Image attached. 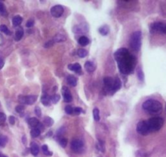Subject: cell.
I'll list each match as a JSON object with an SVG mask.
<instances>
[{
	"label": "cell",
	"mask_w": 166,
	"mask_h": 157,
	"mask_svg": "<svg viewBox=\"0 0 166 157\" xmlns=\"http://www.w3.org/2000/svg\"><path fill=\"white\" fill-rule=\"evenodd\" d=\"M115 60L117 61L120 71L124 75L133 72L135 67L136 58L131 55L126 48H120L115 52Z\"/></svg>",
	"instance_id": "cell-1"
},
{
	"label": "cell",
	"mask_w": 166,
	"mask_h": 157,
	"mask_svg": "<svg viewBox=\"0 0 166 157\" xmlns=\"http://www.w3.org/2000/svg\"><path fill=\"white\" fill-rule=\"evenodd\" d=\"M143 108L151 115H158L162 111L163 106L159 101L150 99L143 102Z\"/></svg>",
	"instance_id": "cell-2"
},
{
	"label": "cell",
	"mask_w": 166,
	"mask_h": 157,
	"mask_svg": "<svg viewBox=\"0 0 166 157\" xmlns=\"http://www.w3.org/2000/svg\"><path fill=\"white\" fill-rule=\"evenodd\" d=\"M151 133L159 131L164 124V120L161 117H153L146 120Z\"/></svg>",
	"instance_id": "cell-3"
},
{
	"label": "cell",
	"mask_w": 166,
	"mask_h": 157,
	"mask_svg": "<svg viewBox=\"0 0 166 157\" xmlns=\"http://www.w3.org/2000/svg\"><path fill=\"white\" fill-rule=\"evenodd\" d=\"M129 45L130 48L134 51H139L142 45V34L140 31L133 32V35H131L129 39Z\"/></svg>",
	"instance_id": "cell-4"
},
{
	"label": "cell",
	"mask_w": 166,
	"mask_h": 157,
	"mask_svg": "<svg viewBox=\"0 0 166 157\" xmlns=\"http://www.w3.org/2000/svg\"><path fill=\"white\" fill-rule=\"evenodd\" d=\"M71 148L75 153H82L84 150V143L81 139L75 138L71 142Z\"/></svg>",
	"instance_id": "cell-5"
},
{
	"label": "cell",
	"mask_w": 166,
	"mask_h": 157,
	"mask_svg": "<svg viewBox=\"0 0 166 157\" xmlns=\"http://www.w3.org/2000/svg\"><path fill=\"white\" fill-rule=\"evenodd\" d=\"M151 31L166 35V24L163 22H155L151 25Z\"/></svg>",
	"instance_id": "cell-6"
},
{
	"label": "cell",
	"mask_w": 166,
	"mask_h": 157,
	"mask_svg": "<svg viewBox=\"0 0 166 157\" xmlns=\"http://www.w3.org/2000/svg\"><path fill=\"white\" fill-rule=\"evenodd\" d=\"M136 130H137V132H138V134H141V135H143V136L148 135V134L151 133L149 130V128H148V124L146 122V120L138 122V124H137Z\"/></svg>",
	"instance_id": "cell-7"
},
{
	"label": "cell",
	"mask_w": 166,
	"mask_h": 157,
	"mask_svg": "<svg viewBox=\"0 0 166 157\" xmlns=\"http://www.w3.org/2000/svg\"><path fill=\"white\" fill-rule=\"evenodd\" d=\"M19 101L21 104H25V105H32L37 101V96H20L19 97Z\"/></svg>",
	"instance_id": "cell-8"
},
{
	"label": "cell",
	"mask_w": 166,
	"mask_h": 157,
	"mask_svg": "<svg viewBox=\"0 0 166 157\" xmlns=\"http://www.w3.org/2000/svg\"><path fill=\"white\" fill-rule=\"evenodd\" d=\"M64 13V7L61 5H56L52 7L51 14L54 17H60Z\"/></svg>",
	"instance_id": "cell-9"
},
{
	"label": "cell",
	"mask_w": 166,
	"mask_h": 157,
	"mask_svg": "<svg viewBox=\"0 0 166 157\" xmlns=\"http://www.w3.org/2000/svg\"><path fill=\"white\" fill-rule=\"evenodd\" d=\"M62 93L64 96V100L65 102H70L73 100V97L71 95L70 92L67 87H64L62 89Z\"/></svg>",
	"instance_id": "cell-10"
},
{
	"label": "cell",
	"mask_w": 166,
	"mask_h": 157,
	"mask_svg": "<svg viewBox=\"0 0 166 157\" xmlns=\"http://www.w3.org/2000/svg\"><path fill=\"white\" fill-rule=\"evenodd\" d=\"M113 82H114V79L111 77H106L103 79V84L105 85V88L108 91L112 92V86H113Z\"/></svg>",
	"instance_id": "cell-11"
},
{
	"label": "cell",
	"mask_w": 166,
	"mask_h": 157,
	"mask_svg": "<svg viewBox=\"0 0 166 157\" xmlns=\"http://www.w3.org/2000/svg\"><path fill=\"white\" fill-rule=\"evenodd\" d=\"M122 87V82H121V80L118 77L115 78L114 79V82H113V86H112V93H114V92L118 91Z\"/></svg>",
	"instance_id": "cell-12"
},
{
	"label": "cell",
	"mask_w": 166,
	"mask_h": 157,
	"mask_svg": "<svg viewBox=\"0 0 166 157\" xmlns=\"http://www.w3.org/2000/svg\"><path fill=\"white\" fill-rule=\"evenodd\" d=\"M29 125L32 128V129H35V128H38V126H39V124H41V123L39 122V120H37V118H34V117H32L30 118L29 120Z\"/></svg>",
	"instance_id": "cell-13"
},
{
	"label": "cell",
	"mask_w": 166,
	"mask_h": 157,
	"mask_svg": "<svg viewBox=\"0 0 166 157\" xmlns=\"http://www.w3.org/2000/svg\"><path fill=\"white\" fill-rule=\"evenodd\" d=\"M30 152L32 153V155H34V156H37V155H38V153H39V147H38L37 143H31Z\"/></svg>",
	"instance_id": "cell-14"
},
{
	"label": "cell",
	"mask_w": 166,
	"mask_h": 157,
	"mask_svg": "<svg viewBox=\"0 0 166 157\" xmlns=\"http://www.w3.org/2000/svg\"><path fill=\"white\" fill-rule=\"evenodd\" d=\"M67 82L69 85H71L72 87H75V86H77V80L76 79L75 76L73 75H68V78H67Z\"/></svg>",
	"instance_id": "cell-15"
},
{
	"label": "cell",
	"mask_w": 166,
	"mask_h": 157,
	"mask_svg": "<svg viewBox=\"0 0 166 157\" xmlns=\"http://www.w3.org/2000/svg\"><path fill=\"white\" fill-rule=\"evenodd\" d=\"M68 70H73V71L80 72L81 70H82V66H81L80 64L75 63V64H70V65H68Z\"/></svg>",
	"instance_id": "cell-16"
},
{
	"label": "cell",
	"mask_w": 166,
	"mask_h": 157,
	"mask_svg": "<svg viewBox=\"0 0 166 157\" xmlns=\"http://www.w3.org/2000/svg\"><path fill=\"white\" fill-rule=\"evenodd\" d=\"M85 69L88 72H93L94 70H95V65L92 63L91 61H87L85 63Z\"/></svg>",
	"instance_id": "cell-17"
},
{
	"label": "cell",
	"mask_w": 166,
	"mask_h": 157,
	"mask_svg": "<svg viewBox=\"0 0 166 157\" xmlns=\"http://www.w3.org/2000/svg\"><path fill=\"white\" fill-rule=\"evenodd\" d=\"M24 35V31L23 29L21 28V27H19L18 29L16 31V35H15V38H16V40L17 41H20V40L22 39Z\"/></svg>",
	"instance_id": "cell-18"
},
{
	"label": "cell",
	"mask_w": 166,
	"mask_h": 157,
	"mask_svg": "<svg viewBox=\"0 0 166 157\" xmlns=\"http://www.w3.org/2000/svg\"><path fill=\"white\" fill-rule=\"evenodd\" d=\"M41 101L42 103L45 105H49L50 102H51V97H50L47 94H43L42 96V98H41Z\"/></svg>",
	"instance_id": "cell-19"
},
{
	"label": "cell",
	"mask_w": 166,
	"mask_h": 157,
	"mask_svg": "<svg viewBox=\"0 0 166 157\" xmlns=\"http://www.w3.org/2000/svg\"><path fill=\"white\" fill-rule=\"evenodd\" d=\"M54 124V120H52V118L49 117V116H46L43 119V124H44L45 126L47 127H51Z\"/></svg>",
	"instance_id": "cell-20"
},
{
	"label": "cell",
	"mask_w": 166,
	"mask_h": 157,
	"mask_svg": "<svg viewBox=\"0 0 166 157\" xmlns=\"http://www.w3.org/2000/svg\"><path fill=\"white\" fill-rule=\"evenodd\" d=\"M89 39L86 37V36H82V37L78 39V43H79L80 45H82V46H87V45L89 44Z\"/></svg>",
	"instance_id": "cell-21"
},
{
	"label": "cell",
	"mask_w": 166,
	"mask_h": 157,
	"mask_svg": "<svg viewBox=\"0 0 166 157\" xmlns=\"http://www.w3.org/2000/svg\"><path fill=\"white\" fill-rule=\"evenodd\" d=\"M66 37L64 35H61V34H58V35H56V36L53 39V42L54 43H60V42H63V41H65Z\"/></svg>",
	"instance_id": "cell-22"
},
{
	"label": "cell",
	"mask_w": 166,
	"mask_h": 157,
	"mask_svg": "<svg viewBox=\"0 0 166 157\" xmlns=\"http://www.w3.org/2000/svg\"><path fill=\"white\" fill-rule=\"evenodd\" d=\"M22 17L21 16H15L12 19V24L14 26H20L21 23H22Z\"/></svg>",
	"instance_id": "cell-23"
},
{
	"label": "cell",
	"mask_w": 166,
	"mask_h": 157,
	"mask_svg": "<svg viewBox=\"0 0 166 157\" xmlns=\"http://www.w3.org/2000/svg\"><path fill=\"white\" fill-rule=\"evenodd\" d=\"M98 32L100 33V35L105 36V35H107L109 33V28H108V26H106V25L105 26H101L100 28L98 29Z\"/></svg>",
	"instance_id": "cell-24"
},
{
	"label": "cell",
	"mask_w": 166,
	"mask_h": 157,
	"mask_svg": "<svg viewBox=\"0 0 166 157\" xmlns=\"http://www.w3.org/2000/svg\"><path fill=\"white\" fill-rule=\"evenodd\" d=\"M41 134V130L37 128H35V129H32L30 132V135L32 138H37Z\"/></svg>",
	"instance_id": "cell-25"
},
{
	"label": "cell",
	"mask_w": 166,
	"mask_h": 157,
	"mask_svg": "<svg viewBox=\"0 0 166 157\" xmlns=\"http://www.w3.org/2000/svg\"><path fill=\"white\" fill-rule=\"evenodd\" d=\"M42 152H43V154L46 155H47V156H51V155H52V152L51 151H49V149H48V147H47V145L42 146Z\"/></svg>",
	"instance_id": "cell-26"
},
{
	"label": "cell",
	"mask_w": 166,
	"mask_h": 157,
	"mask_svg": "<svg viewBox=\"0 0 166 157\" xmlns=\"http://www.w3.org/2000/svg\"><path fill=\"white\" fill-rule=\"evenodd\" d=\"M93 116L94 120L95 121H98L100 120V115H99V110H98V108H95L93 110Z\"/></svg>",
	"instance_id": "cell-27"
},
{
	"label": "cell",
	"mask_w": 166,
	"mask_h": 157,
	"mask_svg": "<svg viewBox=\"0 0 166 157\" xmlns=\"http://www.w3.org/2000/svg\"><path fill=\"white\" fill-rule=\"evenodd\" d=\"M77 55L82 58V57H86L88 55V52H87V50L83 49V48H80V49L77 50Z\"/></svg>",
	"instance_id": "cell-28"
},
{
	"label": "cell",
	"mask_w": 166,
	"mask_h": 157,
	"mask_svg": "<svg viewBox=\"0 0 166 157\" xmlns=\"http://www.w3.org/2000/svg\"><path fill=\"white\" fill-rule=\"evenodd\" d=\"M0 31L2 32V33H5L6 35H10V31L7 28V26H5V25H1L0 26Z\"/></svg>",
	"instance_id": "cell-29"
},
{
	"label": "cell",
	"mask_w": 166,
	"mask_h": 157,
	"mask_svg": "<svg viewBox=\"0 0 166 157\" xmlns=\"http://www.w3.org/2000/svg\"><path fill=\"white\" fill-rule=\"evenodd\" d=\"M60 95H58V94H55V95H53V96L51 97V101H52V103L56 104L59 101H60Z\"/></svg>",
	"instance_id": "cell-30"
},
{
	"label": "cell",
	"mask_w": 166,
	"mask_h": 157,
	"mask_svg": "<svg viewBox=\"0 0 166 157\" xmlns=\"http://www.w3.org/2000/svg\"><path fill=\"white\" fill-rule=\"evenodd\" d=\"M59 143H60V145L62 147H65L67 144H68V140L65 138H62L59 140Z\"/></svg>",
	"instance_id": "cell-31"
},
{
	"label": "cell",
	"mask_w": 166,
	"mask_h": 157,
	"mask_svg": "<svg viewBox=\"0 0 166 157\" xmlns=\"http://www.w3.org/2000/svg\"><path fill=\"white\" fill-rule=\"evenodd\" d=\"M7 142V137H4V136L0 137V147H3L6 145Z\"/></svg>",
	"instance_id": "cell-32"
},
{
	"label": "cell",
	"mask_w": 166,
	"mask_h": 157,
	"mask_svg": "<svg viewBox=\"0 0 166 157\" xmlns=\"http://www.w3.org/2000/svg\"><path fill=\"white\" fill-rule=\"evenodd\" d=\"M65 112L68 114V115H72L73 112H74V109H73L71 105H67L65 107Z\"/></svg>",
	"instance_id": "cell-33"
},
{
	"label": "cell",
	"mask_w": 166,
	"mask_h": 157,
	"mask_svg": "<svg viewBox=\"0 0 166 157\" xmlns=\"http://www.w3.org/2000/svg\"><path fill=\"white\" fill-rule=\"evenodd\" d=\"M6 13V7L5 5L3 4V2H0V14L4 15Z\"/></svg>",
	"instance_id": "cell-34"
},
{
	"label": "cell",
	"mask_w": 166,
	"mask_h": 157,
	"mask_svg": "<svg viewBox=\"0 0 166 157\" xmlns=\"http://www.w3.org/2000/svg\"><path fill=\"white\" fill-rule=\"evenodd\" d=\"M6 119H7V116L4 113L0 112V124H3L6 121Z\"/></svg>",
	"instance_id": "cell-35"
},
{
	"label": "cell",
	"mask_w": 166,
	"mask_h": 157,
	"mask_svg": "<svg viewBox=\"0 0 166 157\" xmlns=\"http://www.w3.org/2000/svg\"><path fill=\"white\" fill-rule=\"evenodd\" d=\"M24 110H25V106L23 105H18L16 107V111L17 113H21L23 112Z\"/></svg>",
	"instance_id": "cell-36"
},
{
	"label": "cell",
	"mask_w": 166,
	"mask_h": 157,
	"mask_svg": "<svg viewBox=\"0 0 166 157\" xmlns=\"http://www.w3.org/2000/svg\"><path fill=\"white\" fill-rule=\"evenodd\" d=\"M34 25V21H33V19H30V20H29L27 21V23H26V27H28V28H30L32 26H33Z\"/></svg>",
	"instance_id": "cell-37"
},
{
	"label": "cell",
	"mask_w": 166,
	"mask_h": 157,
	"mask_svg": "<svg viewBox=\"0 0 166 157\" xmlns=\"http://www.w3.org/2000/svg\"><path fill=\"white\" fill-rule=\"evenodd\" d=\"M35 114L36 115H37V117H40L42 115V111H41V109L38 106H36L35 107Z\"/></svg>",
	"instance_id": "cell-38"
},
{
	"label": "cell",
	"mask_w": 166,
	"mask_h": 157,
	"mask_svg": "<svg viewBox=\"0 0 166 157\" xmlns=\"http://www.w3.org/2000/svg\"><path fill=\"white\" fill-rule=\"evenodd\" d=\"M138 79H139V80H143V79H144V75H143V73L142 70H138Z\"/></svg>",
	"instance_id": "cell-39"
},
{
	"label": "cell",
	"mask_w": 166,
	"mask_h": 157,
	"mask_svg": "<svg viewBox=\"0 0 166 157\" xmlns=\"http://www.w3.org/2000/svg\"><path fill=\"white\" fill-rule=\"evenodd\" d=\"M82 112V108H80V107L74 108V113L76 114V115H80Z\"/></svg>",
	"instance_id": "cell-40"
},
{
	"label": "cell",
	"mask_w": 166,
	"mask_h": 157,
	"mask_svg": "<svg viewBox=\"0 0 166 157\" xmlns=\"http://www.w3.org/2000/svg\"><path fill=\"white\" fill-rule=\"evenodd\" d=\"M54 44V42H53V40H52V41H51V40H50L49 42H47V43H45V45H44V47L45 48H49V47H52V45Z\"/></svg>",
	"instance_id": "cell-41"
},
{
	"label": "cell",
	"mask_w": 166,
	"mask_h": 157,
	"mask_svg": "<svg viewBox=\"0 0 166 157\" xmlns=\"http://www.w3.org/2000/svg\"><path fill=\"white\" fill-rule=\"evenodd\" d=\"M15 122H16V120H15V117L14 116H10L9 117V123L12 125H13V124H15Z\"/></svg>",
	"instance_id": "cell-42"
},
{
	"label": "cell",
	"mask_w": 166,
	"mask_h": 157,
	"mask_svg": "<svg viewBox=\"0 0 166 157\" xmlns=\"http://www.w3.org/2000/svg\"><path fill=\"white\" fill-rule=\"evenodd\" d=\"M3 66H4V61L0 57V69H2V67H3Z\"/></svg>",
	"instance_id": "cell-43"
},
{
	"label": "cell",
	"mask_w": 166,
	"mask_h": 157,
	"mask_svg": "<svg viewBox=\"0 0 166 157\" xmlns=\"http://www.w3.org/2000/svg\"><path fill=\"white\" fill-rule=\"evenodd\" d=\"M23 143H24V144H26V138L25 136L23 137Z\"/></svg>",
	"instance_id": "cell-44"
},
{
	"label": "cell",
	"mask_w": 166,
	"mask_h": 157,
	"mask_svg": "<svg viewBox=\"0 0 166 157\" xmlns=\"http://www.w3.org/2000/svg\"><path fill=\"white\" fill-rule=\"evenodd\" d=\"M0 157H7V156H5V155H2V154H0Z\"/></svg>",
	"instance_id": "cell-45"
},
{
	"label": "cell",
	"mask_w": 166,
	"mask_h": 157,
	"mask_svg": "<svg viewBox=\"0 0 166 157\" xmlns=\"http://www.w3.org/2000/svg\"><path fill=\"white\" fill-rule=\"evenodd\" d=\"M165 109H166V106H165Z\"/></svg>",
	"instance_id": "cell-46"
}]
</instances>
